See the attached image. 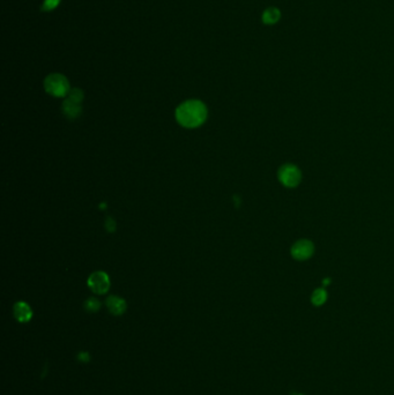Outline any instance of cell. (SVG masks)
Segmentation results:
<instances>
[{
  "label": "cell",
  "instance_id": "6da1fadb",
  "mask_svg": "<svg viewBox=\"0 0 394 395\" xmlns=\"http://www.w3.org/2000/svg\"><path fill=\"white\" fill-rule=\"evenodd\" d=\"M207 108L201 101L189 100L176 109L178 124L186 128H196L207 119Z\"/></svg>",
  "mask_w": 394,
  "mask_h": 395
},
{
  "label": "cell",
  "instance_id": "7a4b0ae2",
  "mask_svg": "<svg viewBox=\"0 0 394 395\" xmlns=\"http://www.w3.org/2000/svg\"><path fill=\"white\" fill-rule=\"evenodd\" d=\"M44 88L46 92L56 97H64L70 92V82L64 75L53 73L44 80Z\"/></svg>",
  "mask_w": 394,
  "mask_h": 395
},
{
  "label": "cell",
  "instance_id": "3957f363",
  "mask_svg": "<svg viewBox=\"0 0 394 395\" xmlns=\"http://www.w3.org/2000/svg\"><path fill=\"white\" fill-rule=\"evenodd\" d=\"M279 179L286 187H296L300 183L302 179V174H300L299 169L294 164H288L282 166L279 170Z\"/></svg>",
  "mask_w": 394,
  "mask_h": 395
},
{
  "label": "cell",
  "instance_id": "277c9868",
  "mask_svg": "<svg viewBox=\"0 0 394 395\" xmlns=\"http://www.w3.org/2000/svg\"><path fill=\"white\" fill-rule=\"evenodd\" d=\"M88 287L90 288L93 292L103 295L108 292L110 288V279L107 273L104 272H95L89 276L88 279Z\"/></svg>",
  "mask_w": 394,
  "mask_h": 395
},
{
  "label": "cell",
  "instance_id": "5b68a950",
  "mask_svg": "<svg viewBox=\"0 0 394 395\" xmlns=\"http://www.w3.org/2000/svg\"><path fill=\"white\" fill-rule=\"evenodd\" d=\"M313 252H315V246H313L312 242L308 241V239H300L291 247V255L299 261L310 258Z\"/></svg>",
  "mask_w": 394,
  "mask_h": 395
},
{
  "label": "cell",
  "instance_id": "8992f818",
  "mask_svg": "<svg viewBox=\"0 0 394 395\" xmlns=\"http://www.w3.org/2000/svg\"><path fill=\"white\" fill-rule=\"evenodd\" d=\"M14 317L20 322H28L33 317V311L27 303L24 302H19L14 305Z\"/></svg>",
  "mask_w": 394,
  "mask_h": 395
},
{
  "label": "cell",
  "instance_id": "52a82bcc",
  "mask_svg": "<svg viewBox=\"0 0 394 395\" xmlns=\"http://www.w3.org/2000/svg\"><path fill=\"white\" fill-rule=\"evenodd\" d=\"M105 304H107L108 310L114 316H122L126 311V302L120 297L110 296L108 297Z\"/></svg>",
  "mask_w": 394,
  "mask_h": 395
},
{
  "label": "cell",
  "instance_id": "ba28073f",
  "mask_svg": "<svg viewBox=\"0 0 394 395\" xmlns=\"http://www.w3.org/2000/svg\"><path fill=\"white\" fill-rule=\"evenodd\" d=\"M81 110L82 109H81V106H80V103L74 102V101H72L70 98L64 101L63 112H64V115L67 117V118H70V119L78 118V117L81 115Z\"/></svg>",
  "mask_w": 394,
  "mask_h": 395
},
{
  "label": "cell",
  "instance_id": "9c48e42d",
  "mask_svg": "<svg viewBox=\"0 0 394 395\" xmlns=\"http://www.w3.org/2000/svg\"><path fill=\"white\" fill-rule=\"evenodd\" d=\"M280 19V11L278 8H267L262 14V21L266 24L277 23Z\"/></svg>",
  "mask_w": 394,
  "mask_h": 395
},
{
  "label": "cell",
  "instance_id": "30bf717a",
  "mask_svg": "<svg viewBox=\"0 0 394 395\" xmlns=\"http://www.w3.org/2000/svg\"><path fill=\"white\" fill-rule=\"evenodd\" d=\"M327 300V292L324 289H316L311 296V302L316 306L323 305Z\"/></svg>",
  "mask_w": 394,
  "mask_h": 395
},
{
  "label": "cell",
  "instance_id": "8fae6325",
  "mask_svg": "<svg viewBox=\"0 0 394 395\" xmlns=\"http://www.w3.org/2000/svg\"><path fill=\"white\" fill-rule=\"evenodd\" d=\"M100 308L101 303L96 298H88V300L84 302V309L89 311V312H96V311H99Z\"/></svg>",
  "mask_w": 394,
  "mask_h": 395
},
{
  "label": "cell",
  "instance_id": "7c38bea8",
  "mask_svg": "<svg viewBox=\"0 0 394 395\" xmlns=\"http://www.w3.org/2000/svg\"><path fill=\"white\" fill-rule=\"evenodd\" d=\"M69 98L74 101V102L81 103V101L83 100V91L79 88H74V89H71L69 92Z\"/></svg>",
  "mask_w": 394,
  "mask_h": 395
},
{
  "label": "cell",
  "instance_id": "4fadbf2b",
  "mask_svg": "<svg viewBox=\"0 0 394 395\" xmlns=\"http://www.w3.org/2000/svg\"><path fill=\"white\" fill-rule=\"evenodd\" d=\"M59 3H60V0H44L43 5H42V11H52L59 5Z\"/></svg>",
  "mask_w": 394,
  "mask_h": 395
},
{
  "label": "cell",
  "instance_id": "5bb4252c",
  "mask_svg": "<svg viewBox=\"0 0 394 395\" xmlns=\"http://www.w3.org/2000/svg\"><path fill=\"white\" fill-rule=\"evenodd\" d=\"M105 225H107V229L110 233H112V231H114V228H116V223H114V221L111 217L108 218L107 222H105Z\"/></svg>",
  "mask_w": 394,
  "mask_h": 395
},
{
  "label": "cell",
  "instance_id": "9a60e30c",
  "mask_svg": "<svg viewBox=\"0 0 394 395\" xmlns=\"http://www.w3.org/2000/svg\"><path fill=\"white\" fill-rule=\"evenodd\" d=\"M78 359L80 362H88V360L90 359V357H89L88 352H81V354L78 356Z\"/></svg>",
  "mask_w": 394,
  "mask_h": 395
},
{
  "label": "cell",
  "instance_id": "2e32d148",
  "mask_svg": "<svg viewBox=\"0 0 394 395\" xmlns=\"http://www.w3.org/2000/svg\"><path fill=\"white\" fill-rule=\"evenodd\" d=\"M328 283H329V279L324 280V284H328Z\"/></svg>",
  "mask_w": 394,
  "mask_h": 395
}]
</instances>
